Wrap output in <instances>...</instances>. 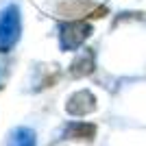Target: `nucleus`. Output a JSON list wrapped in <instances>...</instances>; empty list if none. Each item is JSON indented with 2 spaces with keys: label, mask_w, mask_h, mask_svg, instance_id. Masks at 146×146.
I'll list each match as a JSON object with an SVG mask.
<instances>
[{
  "label": "nucleus",
  "mask_w": 146,
  "mask_h": 146,
  "mask_svg": "<svg viewBox=\"0 0 146 146\" xmlns=\"http://www.w3.org/2000/svg\"><path fill=\"white\" fill-rule=\"evenodd\" d=\"M92 35V26L87 24L85 20H74V22H68V24L61 26V33H59V44H61V50H76L81 48L85 39Z\"/></svg>",
  "instance_id": "obj_2"
},
{
  "label": "nucleus",
  "mask_w": 146,
  "mask_h": 146,
  "mask_svg": "<svg viewBox=\"0 0 146 146\" xmlns=\"http://www.w3.org/2000/svg\"><path fill=\"white\" fill-rule=\"evenodd\" d=\"M92 70H94V52L92 50L81 52L72 61V66H70V74L72 76H85V74H92Z\"/></svg>",
  "instance_id": "obj_5"
},
{
  "label": "nucleus",
  "mask_w": 146,
  "mask_h": 146,
  "mask_svg": "<svg viewBox=\"0 0 146 146\" xmlns=\"http://www.w3.org/2000/svg\"><path fill=\"white\" fill-rule=\"evenodd\" d=\"M94 107H96V98L87 90H81L76 94H72L66 103V111L72 113V116H85V113L94 111Z\"/></svg>",
  "instance_id": "obj_3"
},
{
  "label": "nucleus",
  "mask_w": 146,
  "mask_h": 146,
  "mask_svg": "<svg viewBox=\"0 0 146 146\" xmlns=\"http://www.w3.org/2000/svg\"><path fill=\"white\" fill-rule=\"evenodd\" d=\"M7 146H35V133L31 129H18L11 133Z\"/></svg>",
  "instance_id": "obj_6"
},
{
  "label": "nucleus",
  "mask_w": 146,
  "mask_h": 146,
  "mask_svg": "<svg viewBox=\"0 0 146 146\" xmlns=\"http://www.w3.org/2000/svg\"><path fill=\"white\" fill-rule=\"evenodd\" d=\"M94 135H96V127L90 124V122H72V124H68V129H66V137H70V140L92 142Z\"/></svg>",
  "instance_id": "obj_4"
},
{
  "label": "nucleus",
  "mask_w": 146,
  "mask_h": 146,
  "mask_svg": "<svg viewBox=\"0 0 146 146\" xmlns=\"http://www.w3.org/2000/svg\"><path fill=\"white\" fill-rule=\"evenodd\" d=\"M20 31H22V22H20V7L9 5L0 11V52H9L20 39Z\"/></svg>",
  "instance_id": "obj_1"
}]
</instances>
